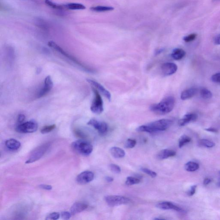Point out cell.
<instances>
[{"label": "cell", "mask_w": 220, "mask_h": 220, "mask_svg": "<svg viewBox=\"0 0 220 220\" xmlns=\"http://www.w3.org/2000/svg\"><path fill=\"white\" fill-rule=\"evenodd\" d=\"M175 98L172 96L166 97L157 104H152L150 110L157 115H165L170 113L175 106Z\"/></svg>", "instance_id": "obj_1"}, {"label": "cell", "mask_w": 220, "mask_h": 220, "mask_svg": "<svg viewBox=\"0 0 220 220\" xmlns=\"http://www.w3.org/2000/svg\"><path fill=\"white\" fill-rule=\"evenodd\" d=\"M173 124V121L169 119H161L152 122L147 124L138 127L136 131L139 132L153 133L163 131L168 129Z\"/></svg>", "instance_id": "obj_2"}, {"label": "cell", "mask_w": 220, "mask_h": 220, "mask_svg": "<svg viewBox=\"0 0 220 220\" xmlns=\"http://www.w3.org/2000/svg\"><path fill=\"white\" fill-rule=\"evenodd\" d=\"M48 45L49 46V47L52 48V49H54V50H56L58 53H60V54H61V55L64 56L65 57L67 58L68 60L72 61L74 63H75V64L78 65L81 68L83 69V70H85V71L90 73H94V71L92 69V68H90L89 67H88L87 66L85 65L82 64V63H80V61L77 60L76 58L72 57L71 55H70L69 53H67L63 48H61L60 46L57 44L56 43L53 42V41H49L48 43Z\"/></svg>", "instance_id": "obj_3"}, {"label": "cell", "mask_w": 220, "mask_h": 220, "mask_svg": "<svg viewBox=\"0 0 220 220\" xmlns=\"http://www.w3.org/2000/svg\"><path fill=\"white\" fill-rule=\"evenodd\" d=\"M72 149L78 154L84 156L91 155L93 151V146L88 141L79 140L74 141L71 144Z\"/></svg>", "instance_id": "obj_4"}, {"label": "cell", "mask_w": 220, "mask_h": 220, "mask_svg": "<svg viewBox=\"0 0 220 220\" xmlns=\"http://www.w3.org/2000/svg\"><path fill=\"white\" fill-rule=\"evenodd\" d=\"M104 199L107 205L110 207L129 204L132 202L129 198L118 195L107 196Z\"/></svg>", "instance_id": "obj_5"}, {"label": "cell", "mask_w": 220, "mask_h": 220, "mask_svg": "<svg viewBox=\"0 0 220 220\" xmlns=\"http://www.w3.org/2000/svg\"><path fill=\"white\" fill-rule=\"evenodd\" d=\"M50 146V144L49 143H47L40 145L38 148H36L34 151L32 152L29 158L25 163L26 164L32 163L40 159L44 155Z\"/></svg>", "instance_id": "obj_6"}, {"label": "cell", "mask_w": 220, "mask_h": 220, "mask_svg": "<svg viewBox=\"0 0 220 220\" xmlns=\"http://www.w3.org/2000/svg\"><path fill=\"white\" fill-rule=\"evenodd\" d=\"M92 90L94 94V98L91 104V110L95 114H101L104 110L102 99L98 91L94 88H92Z\"/></svg>", "instance_id": "obj_7"}, {"label": "cell", "mask_w": 220, "mask_h": 220, "mask_svg": "<svg viewBox=\"0 0 220 220\" xmlns=\"http://www.w3.org/2000/svg\"><path fill=\"white\" fill-rule=\"evenodd\" d=\"M38 128L37 123L34 120L24 122L18 124L15 128L17 132L22 133H28L35 132Z\"/></svg>", "instance_id": "obj_8"}, {"label": "cell", "mask_w": 220, "mask_h": 220, "mask_svg": "<svg viewBox=\"0 0 220 220\" xmlns=\"http://www.w3.org/2000/svg\"><path fill=\"white\" fill-rule=\"evenodd\" d=\"M53 86V82L50 76L46 77L44 80L42 88L37 95V98L39 99L44 96L52 90Z\"/></svg>", "instance_id": "obj_9"}, {"label": "cell", "mask_w": 220, "mask_h": 220, "mask_svg": "<svg viewBox=\"0 0 220 220\" xmlns=\"http://www.w3.org/2000/svg\"><path fill=\"white\" fill-rule=\"evenodd\" d=\"M88 124L94 128L98 131L99 133L101 135L106 133L108 130V126L106 123L100 121L96 119H91L88 122Z\"/></svg>", "instance_id": "obj_10"}, {"label": "cell", "mask_w": 220, "mask_h": 220, "mask_svg": "<svg viewBox=\"0 0 220 220\" xmlns=\"http://www.w3.org/2000/svg\"><path fill=\"white\" fill-rule=\"evenodd\" d=\"M94 178V174L93 172L89 171H84L77 175L76 181L78 184L84 185L92 182Z\"/></svg>", "instance_id": "obj_11"}, {"label": "cell", "mask_w": 220, "mask_h": 220, "mask_svg": "<svg viewBox=\"0 0 220 220\" xmlns=\"http://www.w3.org/2000/svg\"><path fill=\"white\" fill-rule=\"evenodd\" d=\"M87 82L91 84L94 88H95L97 91H99V92L101 93L104 97L106 98L109 101L111 99V95L107 90L105 89L103 86H102L98 82L95 81V80H91V79H87Z\"/></svg>", "instance_id": "obj_12"}, {"label": "cell", "mask_w": 220, "mask_h": 220, "mask_svg": "<svg viewBox=\"0 0 220 220\" xmlns=\"http://www.w3.org/2000/svg\"><path fill=\"white\" fill-rule=\"evenodd\" d=\"M177 69L178 67L174 63H165L161 66L162 72L166 76L172 75L177 71Z\"/></svg>", "instance_id": "obj_13"}, {"label": "cell", "mask_w": 220, "mask_h": 220, "mask_svg": "<svg viewBox=\"0 0 220 220\" xmlns=\"http://www.w3.org/2000/svg\"><path fill=\"white\" fill-rule=\"evenodd\" d=\"M156 207L158 209H162V210L172 209L177 212H182L183 211L182 208L178 207L177 205H175L174 203L170 202L165 201L159 202L156 205Z\"/></svg>", "instance_id": "obj_14"}, {"label": "cell", "mask_w": 220, "mask_h": 220, "mask_svg": "<svg viewBox=\"0 0 220 220\" xmlns=\"http://www.w3.org/2000/svg\"><path fill=\"white\" fill-rule=\"evenodd\" d=\"M88 208V205L82 202H77L74 203L70 209V213L72 216H74L86 210Z\"/></svg>", "instance_id": "obj_15"}, {"label": "cell", "mask_w": 220, "mask_h": 220, "mask_svg": "<svg viewBox=\"0 0 220 220\" xmlns=\"http://www.w3.org/2000/svg\"><path fill=\"white\" fill-rule=\"evenodd\" d=\"M197 115L194 113L186 114L178 121V124L181 127L185 126L191 122H193L197 119Z\"/></svg>", "instance_id": "obj_16"}, {"label": "cell", "mask_w": 220, "mask_h": 220, "mask_svg": "<svg viewBox=\"0 0 220 220\" xmlns=\"http://www.w3.org/2000/svg\"><path fill=\"white\" fill-rule=\"evenodd\" d=\"M176 155V152L173 150L169 149H164L160 151L157 155V157L158 159L163 160L166 159L170 157H174Z\"/></svg>", "instance_id": "obj_17"}, {"label": "cell", "mask_w": 220, "mask_h": 220, "mask_svg": "<svg viewBox=\"0 0 220 220\" xmlns=\"http://www.w3.org/2000/svg\"><path fill=\"white\" fill-rule=\"evenodd\" d=\"M197 89L195 88H191L185 90L182 92L181 95V99L182 100H186L193 97L196 94Z\"/></svg>", "instance_id": "obj_18"}, {"label": "cell", "mask_w": 220, "mask_h": 220, "mask_svg": "<svg viewBox=\"0 0 220 220\" xmlns=\"http://www.w3.org/2000/svg\"><path fill=\"white\" fill-rule=\"evenodd\" d=\"M6 147L11 151H16L20 148L21 143L15 139H8L5 142Z\"/></svg>", "instance_id": "obj_19"}, {"label": "cell", "mask_w": 220, "mask_h": 220, "mask_svg": "<svg viewBox=\"0 0 220 220\" xmlns=\"http://www.w3.org/2000/svg\"><path fill=\"white\" fill-rule=\"evenodd\" d=\"M110 152L111 155L115 158H121L125 156V151L118 147H112L110 149Z\"/></svg>", "instance_id": "obj_20"}, {"label": "cell", "mask_w": 220, "mask_h": 220, "mask_svg": "<svg viewBox=\"0 0 220 220\" xmlns=\"http://www.w3.org/2000/svg\"><path fill=\"white\" fill-rule=\"evenodd\" d=\"M186 52L185 50L180 48H176L172 51L171 57L174 60H179L184 58Z\"/></svg>", "instance_id": "obj_21"}, {"label": "cell", "mask_w": 220, "mask_h": 220, "mask_svg": "<svg viewBox=\"0 0 220 220\" xmlns=\"http://www.w3.org/2000/svg\"><path fill=\"white\" fill-rule=\"evenodd\" d=\"M64 5L67 9L71 10H84L86 9V7L82 4L75 3H68Z\"/></svg>", "instance_id": "obj_22"}, {"label": "cell", "mask_w": 220, "mask_h": 220, "mask_svg": "<svg viewBox=\"0 0 220 220\" xmlns=\"http://www.w3.org/2000/svg\"><path fill=\"white\" fill-rule=\"evenodd\" d=\"M185 167L186 171L193 172L199 169V165L194 162L190 161L185 165Z\"/></svg>", "instance_id": "obj_23"}, {"label": "cell", "mask_w": 220, "mask_h": 220, "mask_svg": "<svg viewBox=\"0 0 220 220\" xmlns=\"http://www.w3.org/2000/svg\"><path fill=\"white\" fill-rule=\"evenodd\" d=\"M91 10L93 11L102 12L112 11L114 10V8L112 7L98 6L93 7H91Z\"/></svg>", "instance_id": "obj_24"}, {"label": "cell", "mask_w": 220, "mask_h": 220, "mask_svg": "<svg viewBox=\"0 0 220 220\" xmlns=\"http://www.w3.org/2000/svg\"><path fill=\"white\" fill-rule=\"evenodd\" d=\"M201 97L205 99H209L212 98L213 93L210 91L205 88H201L199 91Z\"/></svg>", "instance_id": "obj_25"}, {"label": "cell", "mask_w": 220, "mask_h": 220, "mask_svg": "<svg viewBox=\"0 0 220 220\" xmlns=\"http://www.w3.org/2000/svg\"><path fill=\"white\" fill-rule=\"evenodd\" d=\"M45 3L48 6L54 9L63 10L65 8L64 5L59 4L55 3L50 0H45Z\"/></svg>", "instance_id": "obj_26"}, {"label": "cell", "mask_w": 220, "mask_h": 220, "mask_svg": "<svg viewBox=\"0 0 220 220\" xmlns=\"http://www.w3.org/2000/svg\"><path fill=\"white\" fill-rule=\"evenodd\" d=\"M199 145L205 148H213L215 146V143L208 139H202L199 141Z\"/></svg>", "instance_id": "obj_27"}, {"label": "cell", "mask_w": 220, "mask_h": 220, "mask_svg": "<svg viewBox=\"0 0 220 220\" xmlns=\"http://www.w3.org/2000/svg\"><path fill=\"white\" fill-rule=\"evenodd\" d=\"M191 140V138L186 135H183L180 137L179 140L178 146L180 148H182L187 143H189Z\"/></svg>", "instance_id": "obj_28"}, {"label": "cell", "mask_w": 220, "mask_h": 220, "mask_svg": "<svg viewBox=\"0 0 220 220\" xmlns=\"http://www.w3.org/2000/svg\"><path fill=\"white\" fill-rule=\"evenodd\" d=\"M140 182V179L138 178L132 177V176H129L127 178L125 184L127 185L131 186L135 185V184H139Z\"/></svg>", "instance_id": "obj_29"}, {"label": "cell", "mask_w": 220, "mask_h": 220, "mask_svg": "<svg viewBox=\"0 0 220 220\" xmlns=\"http://www.w3.org/2000/svg\"><path fill=\"white\" fill-rule=\"evenodd\" d=\"M56 125L55 124L45 126L41 129L40 132L43 134L48 133L51 132V131L55 129L56 128Z\"/></svg>", "instance_id": "obj_30"}, {"label": "cell", "mask_w": 220, "mask_h": 220, "mask_svg": "<svg viewBox=\"0 0 220 220\" xmlns=\"http://www.w3.org/2000/svg\"><path fill=\"white\" fill-rule=\"evenodd\" d=\"M141 170L145 174H147V175L151 176L152 178H154L157 177V173L155 171H152V170H150L148 168H141Z\"/></svg>", "instance_id": "obj_31"}, {"label": "cell", "mask_w": 220, "mask_h": 220, "mask_svg": "<svg viewBox=\"0 0 220 220\" xmlns=\"http://www.w3.org/2000/svg\"><path fill=\"white\" fill-rule=\"evenodd\" d=\"M110 169L113 173L115 174H119L121 172V168L120 166L115 164H111L109 166Z\"/></svg>", "instance_id": "obj_32"}, {"label": "cell", "mask_w": 220, "mask_h": 220, "mask_svg": "<svg viewBox=\"0 0 220 220\" xmlns=\"http://www.w3.org/2000/svg\"><path fill=\"white\" fill-rule=\"evenodd\" d=\"M136 141L135 139H128L126 142L125 147L127 148H132L135 146Z\"/></svg>", "instance_id": "obj_33"}, {"label": "cell", "mask_w": 220, "mask_h": 220, "mask_svg": "<svg viewBox=\"0 0 220 220\" xmlns=\"http://www.w3.org/2000/svg\"><path fill=\"white\" fill-rule=\"evenodd\" d=\"M60 213H57V212H54V213H51L49 214L46 217V220H57L60 218Z\"/></svg>", "instance_id": "obj_34"}, {"label": "cell", "mask_w": 220, "mask_h": 220, "mask_svg": "<svg viewBox=\"0 0 220 220\" xmlns=\"http://www.w3.org/2000/svg\"><path fill=\"white\" fill-rule=\"evenodd\" d=\"M196 37V34H191L183 38L184 41L186 42H190L193 41Z\"/></svg>", "instance_id": "obj_35"}, {"label": "cell", "mask_w": 220, "mask_h": 220, "mask_svg": "<svg viewBox=\"0 0 220 220\" xmlns=\"http://www.w3.org/2000/svg\"><path fill=\"white\" fill-rule=\"evenodd\" d=\"M74 134L77 137L80 138H86V135L83 132H82L81 130L78 129H76L74 130Z\"/></svg>", "instance_id": "obj_36"}, {"label": "cell", "mask_w": 220, "mask_h": 220, "mask_svg": "<svg viewBox=\"0 0 220 220\" xmlns=\"http://www.w3.org/2000/svg\"><path fill=\"white\" fill-rule=\"evenodd\" d=\"M71 216L72 215H71V213L67 212V211H65V212H63L61 213V217H62V219L64 220L69 219Z\"/></svg>", "instance_id": "obj_37"}, {"label": "cell", "mask_w": 220, "mask_h": 220, "mask_svg": "<svg viewBox=\"0 0 220 220\" xmlns=\"http://www.w3.org/2000/svg\"><path fill=\"white\" fill-rule=\"evenodd\" d=\"M211 79L213 82L220 84V73L213 75L211 77Z\"/></svg>", "instance_id": "obj_38"}, {"label": "cell", "mask_w": 220, "mask_h": 220, "mask_svg": "<svg viewBox=\"0 0 220 220\" xmlns=\"http://www.w3.org/2000/svg\"><path fill=\"white\" fill-rule=\"evenodd\" d=\"M196 187H197L196 185L192 186L191 187L190 189L187 192V194L189 196H192L194 194L196 191Z\"/></svg>", "instance_id": "obj_39"}, {"label": "cell", "mask_w": 220, "mask_h": 220, "mask_svg": "<svg viewBox=\"0 0 220 220\" xmlns=\"http://www.w3.org/2000/svg\"><path fill=\"white\" fill-rule=\"evenodd\" d=\"M25 120H26V116L25 115L23 114H19L18 117V119H17L18 124H20L24 123Z\"/></svg>", "instance_id": "obj_40"}, {"label": "cell", "mask_w": 220, "mask_h": 220, "mask_svg": "<svg viewBox=\"0 0 220 220\" xmlns=\"http://www.w3.org/2000/svg\"><path fill=\"white\" fill-rule=\"evenodd\" d=\"M40 188L43 189L45 190H47V191H50L52 189V187L50 185H44V184H42V185H39Z\"/></svg>", "instance_id": "obj_41"}, {"label": "cell", "mask_w": 220, "mask_h": 220, "mask_svg": "<svg viewBox=\"0 0 220 220\" xmlns=\"http://www.w3.org/2000/svg\"><path fill=\"white\" fill-rule=\"evenodd\" d=\"M214 43L216 45H220V34L215 38L214 39Z\"/></svg>", "instance_id": "obj_42"}, {"label": "cell", "mask_w": 220, "mask_h": 220, "mask_svg": "<svg viewBox=\"0 0 220 220\" xmlns=\"http://www.w3.org/2000/svg\"><path fill=\"white\" fill-rule=\"evenodd\" d=\"M212 180L210 178H205L203 181V184L205 185H209L210 184L211 182H212Z\"/></svg>", "instance_id": "obj_43"}, {"label": "cell", "mask_w": 220, "mask_h": 220, "mask_svg": "<svg viewBox=\"0 0 220 220\" xmlns=\"http://www.w3.org/2000/svg\"><path fill=\"white\" fill-rule=\"evenodd\" d=\"M205 130L207 131L208 132H210L216 133L218 132V130L216 128H214L210 127L209 128L205 129Z\"/></svg>", "instance_id": "obj_44"}, {"label": "cell", "mask_w": 220, "mask_h": 220, "mask_svg": "<svg viewBox=\"0 0 220 220\" xmlns=\"http://www.w3.org/2000/svg\"><path fill=\"white\" fill-rule=\"evenodd\" d=\"M105 179L106 182H109V183L112 182L113 181H114V178H112V177H110V176H106V177H105Z\"/></svg>", "instance_id": "obj_45"}, {"label": "cell", "mask_w": 220, "mask_h": 220, "mask_svg": "<svg viewBox=\"0 0 220 220\" xmlns=\"http://www.w3.org/2000/svg\"><path fill=\"white\" fill-rule=\"evenodd\" d=\"M217 185L218 187H220V178L219 180V182H218V184H217Z\"/></svg>", "instance_id": "obj_46"}, {"label": "cell", "mask_w": 220, "mask_h": 220, "mask_svg": "<svg viewBox=\"0 0 220 220\" xmlns=\"http://www.w3.org/2000/svg\"><path fill=\"white\" fill-rule=\"evenodd\" d=\"M213 1H220V0H213Z\"/></svg>", "instance_id": "obj_47"}, {"label": "cell", "mask_w": 220, "mask_h": 220, "mask_svg": "<svg viewBox=\"0 0 220 220\" xmlns=\"http://www.w3.org/2000/svg\"></svg>", "instance_id": "obj_48"}]
</instances>
